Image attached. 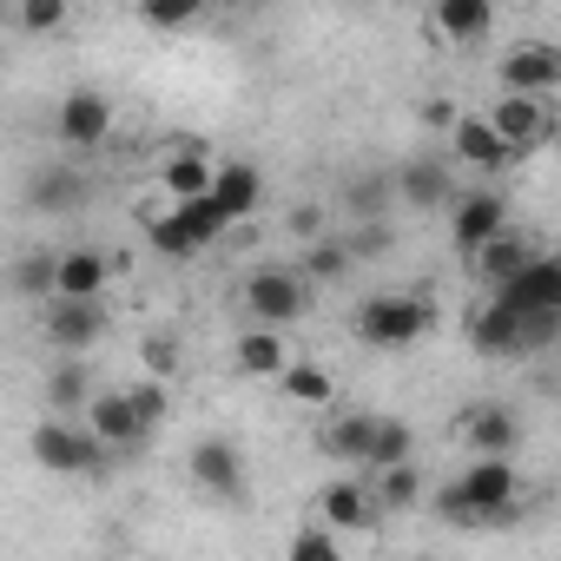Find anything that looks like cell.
I'll use <instances>...</instances> for the list:
<instances>
[{"label": "cell", "instance_id": "obj_21", "mask_svg": "<svg viewBox=\"0 0 561 561\" xmlns=\"http://www.w3.org/2000/svg\"><path fill=\"white\" fill-rule=\"evenodd\" d=\"M370 436H377V410L331 416V423H324V456H331V462H344V476H351V469L364 476V462H370Z\"/></svg>", "mask_w": 561, "mask_h": 561}, {"label": "cell", "instance_id": "obj_40", "mask_svg": "<svg viewBox=\"0 0 561 561\" xmlns=\"http://www.w3.org/2000/svg\"><path fill=\"white\" fill-rule=\"evenodd\" d=\"M285 225H291V238H298V244H318V238H324V205H298Z\"/></svg>", "mask_w": 561, "mask_h": 561}, {"label": "cell", "instance_id": "obj_9", "mask_svg": "<svg viewBox=\"0 0 561 561\" xmlns=\"http://www.w3.org/2000/svg\"><path fill=\"white\" fill-rule=\"evenodd\" d=\"M495 298H502V305H515V311H528V318H561V257L535 251V257L508 277Z\"/></svg>", "mask_w": 561, "mask_h": 561}, {"label": "cell", "instance_id": "obj_10", "mask_svg": "<svg viewBox=\"0 0 561 561\" xmlns=\"http://www.w3.org/2000/svg\"><path fill=\"white\" fill-rule=\"evenodd\" d=\"M54 133H60V146H73V152H93V146H106V133H113V100H106L100 87H73V93L60 100V119H54Z\"/></svg>", "mask_w": 561, "mask_h": 561}, {"label": "cell", "instance_id": "obj_8", "mask_svg": "<svg viewBox=\"0 0 561 561\" xmlns=\"http://www.w3.org/2000/svg\"><path fill=\"white\" fill-rule=\"evenodd\" d=\"M80 430H87L106 456H126V449H139V443H146V430H139V416H133L126 390H93V397H87V410H80Z\"/></svg>", "mask_w": 561, "mask_h": 561}, {"label": "cell", "instance_id": "obj_7", "mask_svg": "<svg viewBox=\"0 0 561 561\" xmlns=\"http://www.w3.org/2000/svg\"><path fill=\"white\" fill-rule=\"evenodd\" d=\"M482 119H489V133L522 159V152L548 146V133H554V100H508V93H502Z\"/></svg>", "mask_w": 561, "mask_h": 561}, {"label": "cell", "instance_id": "obj_30", "mask_svg": "<svg viewBox=\"0 0 561 561\" xmlns=\"http://www.w3.org/2000/svg\"><path fill=\"white\" fill-rule=\"evenodd\" d=\"M205 192H211V159H205V152H179V159H165V198H172V205L205 198Z\"/></svg>", "mask_w": 561, "mask_h": 561}, {"label": "cell", "instance_id": "obj_35", "mask_svg": "<svg viewBox=\"0 0 561 561\" xmlns=\"http://www.w3.org/2000/svg\"><path fill=\"white\" fill-rule=\"evenodd\" d=\"M126 403H133V416H139V430H146V436H152V430L165 423V410H172L165 383H152V377H139V383L126 390Z\"/></svg>", "mask_w": 561, "mask_h": 561}, {"label": "cell", "instance_id": "obj_31", "mask_svg": "<svg viewBox=\"0 0 561 561\" xmlns=\"http://www.w3.org/2000/svg\"><path fill=\"white\" fill-rule=\"evenodd\" d=\"M54 264H60V251H21L14 271H8V285L21 298H54Z\"/></svg>", "mask_w": 561, "mask_h": 561}, {"label": "cell", "instance_id": "obj_41", "mask_svg": "<svg viewBox=\"0 0 561 561\" xmlns=\"http://www.w3.org/2000/svg\"><path fill=\"white\" fill-rule=\"evenodd\" d=\"M423 119H430V126H443V133H449V126H456V106H449V100H423Z\"/></svg>", "mask_w": 561, "mask_h": 561}, {"label": "cell", "instance_id": "obj_2", "mask_svg": "<svg viewBox=\"0 0 561 561\" xmlns=\"http://www.w3.org/2000/svg\"><path fill=\"white\" fill-rule=\"evenodd\" d=\"M430 324H436V305H430L423 291H377V298H364V311H357V337H364L370 351H403V344H416Z\"/></svg>", "mask_w": 561, "mask_h": 561}, {"label": "cell", "instance_id": "obj_33", "mask_svg": "<svg viewBox=\"0 0 561 561\" xmlns=\"http://www.w3.org/2000/svg\"><path fill=\"white\" fill-rule=\"evenodd\" d=\"M344 271H351V251H344V238H318V244L298 257V277H305V285H337Z\"/></svg>", "mask_w": 561, "mask_h": 561}, {"label": "cell", "instance_id": "obj_24", "mask_svg": "<svg viewBox=\"0 0 561 561\" xmlns=\"http://www.w3.org/2000/svg\"><path fill=\"white\" fill-rule=\"evenodd\" d=\"M231 364L244 370V377H285V364H291V351H285V331H244L238 337V351H231Z\"/></svg>", "mask_w": 561, "mask_h": 561}, {"label": "cell", "instance_id": "obj_22", "mask_svg": "<svg viewBox=\"0 0 561 561\" xmlns=\"http://www.w3.org/2000/svg\"><path fill=\"white\" fill-rule=\"evenodd\" d=\"M528 257H535V244H528V238H522L515 225H508V231H495L489 244H476V251H469V264H476V271L489 277V285H495V291L508 285V277H515V271H522Z\"/></svg>", "mask_w": 561, "mask_h": 561}, {"label": "cell", "instance_id": "obj_17", "mask_svg": "<svg viewBox=\"0 0 561 561\" xmlns=\"http://www.w3.org/2000/svg\"><path fill=\"white\" fill-rule=\"evenodd\" d=\"M211 205L225 211V225H244L257 205H264V172L251 159H225L211 165Z\"/></svg>", "mask_w": 561, "mask_h": 561}, {"label": "cell", "instance_id": "obj_12", "mask_svg": "<svg viewBox=\"0 0 561 561\" xmlns=\"http://www.w3.org/2000/svg\"><path fill=\"white\" fill-rule=\"evenodd\" d=\"M383 515H377V502H370V482L364 476H337V482H324V495H318V528H331V535H370Z\"/></svg>", "mask_w": 561, "mask_h": 561}, {"label": "cell", "instance_id": "obj_20", "mask_svg": "<svg viewBox=\"0 0 561 561\" xmlns=\"http://www.w3.org/2000/svg\"><path fill=\"white\" fill-rule=\"evenodd\" d=\"M462 436L476 443V456H508L515 462V449H522V423L508 416V403H476L462 416Z\"/></svg>", "mask_w": 561, "mask_h": 561}, {"label": "cell", "instance_id": "obj_1", "mask_svg": "<svg viewBox=\"0 0 561 561\" xmlns=\"http://www.w3.org/2000/svg\"><path fill=\"white\" fill-rule=\"evenodd\" d=\"M469 337H476V351H482V357H535V351H548V344L561 337V318H528V311H515V305L489 298V305L476 311Z\"/></svg>", "mask_w": 561, "mask_h": 561}, {"label": "cell", "instance_id": "obj_16", "mask_svg": "<svg viewBox=\"0 0 561 561\" xmlns=\"http://www.w3.org/2000/svg\"><path fill=\"white\" fill-rule=\"evenodd\" d=\"M449 231H456V251L469 257L476 244H489L495 231H508V198H502L495 185H482V192H462V198H456V218H449Z\"/></svg>", "mask_w": 561, "mask_h": 561}, {"label": "cell", "instance_id": "obj_4", "mask_svg": "<svg viewBox=\"0 0 561 561\" xmlns=\"http://www.w3.org/2000/svg\"><path fill=\"white\" fill-rule=\"evenodd\" d=\"M27 449H34V462L41 469H54V476H106V449L80 430V423H34V436H27Z\"/></svg>", "mask_w": 561, "mask_h": 561}, {"label": "cell", "instance_id": "obj_42", "mask_svg": "<svg viewBox=\"0 0 561 561\" xmlns=\"http://www.w3.org/2000/svg\"><path fill=\"white\" fill-rule=\"evenodd\" d=\"M416 561H443V554H416Z\"/></svg>", "mask_w": 561, "mask_h": 561}, {"label": "cell", "instance_id": "obj_37", "mask_svg": "<svg viewBox=\"0 0 561 561\" xmlns=\"http://www.w3.org/2000/svg\"><path fill=\"white\" fill-rule=\"evenodd\" d=\"M205 8H198V0H146V8H139V21L146 27H192Z\"/></svg>", "mask_w": 561, "mask_h": 561}, {"label": "cell", "instance_id": "obj_19", "mask_svg": "<svg viewBox=\"0 0 561 561\" xmlns=\"http://www.w3.org/2000/svg\"><path fill=\"white\" fill-rule=\"evenodd\" d=\"M106 277H113V257L106 251H60V264H54V298H100L106 291Z\"/></svg>", "mask_w": 561, "mask_h": 561}, {"label": "cell", "instance_id": "obj_5", "mask_svg": "<svg viewBox=\"0 0 561 561\" xmlns=\"http://www.w3.org/2000/svg\"><path fill=\"white\" fill-rule=\"evenodd\" d=\"M495 80L508 100H554L561 93V47L548 41H515L502 60H495Z\"/></svg>", "mask_w": 561, "mask_h": 561}, {"label": "cell", "instance_id": "obj_11", "mask_svg": "<svg viewBox=\"0 0 561 561\" xmlns=\"http://www.w3.org/2000/svg\"><path fill=\"white\" fill-rule=\"evenodd\" d=\"M456 495H462V508L482 522L489 508H502V502H515V495H522V476H515V462H508V456H476V462L456 476Z\"/></svg>", "mask_w": 561, "mask_h": 561}, {"label": "cell", "instance_id": "obj_14", "mask_svg": "<svg viewBox=\"0 0 561 561\" xmlns=\"http://www.w3.org/2000/svg\"><path fill=\"white\" fill-rule=\"evenodd\" d=\"M87 198H93V179H87L80 165H67V159H47V165L27 179V205L47 211V218H67V211H80Z\"/></svg>", "mask_w": 561, "mask_h": 561}, {"label": "cell", "instance_id": "obj_13", "mask_svg": "<svg viewBox=\"0 0 561 561\" xmlns=\"http://www.w3.org/2000/svg\"><path fill=\"white\" fill-rule=\"evenodd\" d=\"M390 198H397L403 211H443V205L456 198V172H449L443 159H410V165L390 172Z\"/></svg>", "mask_w": 561, "mask_h": 561}, {"label": "cell", "instance_id": "obj_27", "mask_svg": "<svg viewBox=\"0 0 561 561\" xmlns=\"http://www.w3.org/2000/svg\"><path fill=\"white\" fill-rule=\"evenodd\" d=\"M397 462H416V430H410L403 416H377V436H370V462H364V476H383V469H397Z\"/></svg>", "mask_w": 561, "mask_h": 561}, {"label": "cell", "instance_id": "obj_29", "mask_svg": "<svg viewBox=\"0 0 561 561\" xmlns=\"http://www.w3.org/2000/svg\"><path fill=\"white\" fill-rule=\"evenodd\" d=\"M344 205H351V225H383V218L397 211V198H390V172H377V179H351V185H344Z\"/></svg>", "mask_w": 561, "mask_h": 561}, {"label": "cell", "instance_id": "obj_26", "mask_svg": "<svg viewBox=\"0 0 561 561\" xmlns=\"http://www.w3.org/2000/svg\"><path fill=\"white\" fill-rule=\"evenodd\" d=\"M87 397H93V370H87V357L54 364V377H47V403H54V416L73 423V416L87 410Z\"/></svg>", "mask_w": 561, "mask_h": 561}, {"label": "cell", "instance_id": "obj_18", "mask_svg": "<svg viewBox=\"0 0 561 561\" xmlns=\"http://www.w3.org/2000/svg\"><path fill=\"white\" fill-rule=\"evenodd\" d=\"M449 146H456V159H462V165H476V172H508V165H515V152L489 133V119H482V113H456Z\"/></svg>", "mask_w": 561, "mask_h": 561}, {"label": "cell", "instance_id": "obj_6", "mask_svg": "<svg viewBox=\"0 0 561 561\" xmlns=\"http://www.w3.org/2000/svg\"><path fill=\"white\" fill-rule=\"evenodd\" d=\"M185 469H192V482H198L205 495H218V502H244V495H251V462H244V449H238L231 436H205Z\"/></svg>", "mask_w": 561, "mask_h": 561}, {"label": "cell", "instance_id": "obj_28", "mask_svg": "<svg viewBox=\"0 0 561 561\" xmlns=\"http://www.w3.org/2000/svg\"><path fill=\"white\" fill-rule=\"evenodd\" d=\"M277 383H285V397L305 403V410H331L337 403V377L324 364H285V377H277Z\"/></svg>", "mask_w": 561, "mask_h": 561}, {"label": "cell", "instance_id": "obj_15", "mask_svg": "<svg viewBox=\"0 0 561 561\" xmlns=\"http://www.w3.org/2000/svg\"><path fill=\"white\" fill-rule=\"evenodd\" d=\"M47 337H54L67 357H87V351L106 337V305H100V298H87V305H80V298H54V305H47Z\"/></svg>", "mask_w": 561, "mask_h": 561}, {"label": "cell", "instance_id": "obj_34", "mask_svg": "<svg viewBox=\"0 0 561 561\" xmlns=\"http://www.w3.org/2000/svg\"><path fill=\"white\" fill-rule=\"evenodd\" d=\"M172 211H179V225H185L198 244H218V238L231 231V225H225V211L211 205V192H205V198H185V205H172Z\"/></svg>", "mask_w": 561, "mask_h": 561}, {"label": "cell", "instance_id": "obj_38", "mask_svg": "<svg viewBox=\"0 0 561 561\" xmlns=\"http://www.w3.org/2000/svg\"><path fill=\"white\" fill-rule=\"evenodd\" d=\"M21 27H27V34H54V27H67V0H27V8H21Z\"/></svg>", "mask_w": 561, "mask_h": 561}, {"label": "cell", "instance_id": "obj_25", "mask_svg": "<svg viewBox=\"0 0 561 561\" xmlns=\"http://www.w3.org/2000/svg\"><path fill=\"white\" fill-rule=\"evenodd\" d=\"M370 482V502H377V515H410L416 502H423V469L416 462H397V469H383V476H364Z\"/></svg>", "mask_w": 561, "mask_h": 561}, {"label": "cell", "instance_id": "obj_32", "mask_svg": "<svg viewBox=\"0 0 561 561\" xmlns=\"http://www.w3.org/2000/svg\"><path fill=\"white\" fill-rule=\"evenodd\" d=\"M146 244H152V251H165V257H198V251H205V244L179 225V211H172V205H165V211H146Z\"/></svg>", "mask_w": 561, "mask_h": 561}, {"label": "cell", "instance_id": "obj_23", "mask_svg": "<svg viewBox=\"0 0 561 561\" xmlns=\"http://www.w3.org/2000/svg\"><path fill=\"white\" fill-rule=\"evenodd\" d=\"M436 34L456 41V47H476L495 34V8L489 0H436Z\"/></svg>", "mask_w": 561, "mask_h": 561}, {"label": "cell", "instance_id": "obj_39", "mask_svg": "<svg viewBox=\"0 0 561 561\" xmlns=\"http://www.w3.org/2000/svg\"><path fill=\"white\" fill-rule=\"evenodd\" d=\"M172 370H179V344H172V337H146V377L165 383Z\"/></svg>", "mask_w": 561, "mask_h": 561}, {"label": "cell", "instance_id": "obj_36", "mask_svg": "<svg viewBox=\"0 0 561 561\" xmlns=\"http://www.w3.org/2000/svg\"><path fill=\"white\" fill-rule=\"evenodd\" d=\"M285 561H344V548H337L331 528H298L291 548H285Z\"/></svg>", "mask_w": 561, "mask_h": 561}, {"label": "cell", "instance_id": "obj_3", "mask_svg": "<svg viewBox=\"0 0 561 561\" xmlns=\"http://www.w3.org/2000/svg\"><path fill=\"white\" fill-rule=\"evenodd\" d=\"M311 311V285L291 271V264H257L251 277H244V318L257 324V331H285V324H298Z\"/></svg>", "mask_w": 561, "mask_h": 561}]
</instances>
